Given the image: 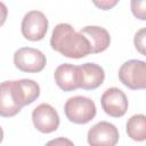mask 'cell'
I'll use <instances>...</instances> for the list:
<instances>
[{"instance_id": "6da1fadb", "label": "cell", "mask_w": 146, "mask_h": 146, "mask_svg": "<svg viewBox=\"0 0 146 146\" xmlns=\"http://www.w3.org/2000/svg\"><path fill=\"white\" fill-rule=\"evenodd\" d=\"M50 46L54 50L68 58H82L91 54L87 38L67 23H59L54 27Z\"/></svg>"}, {"instance_id": "7a4b0ae2", "label": "cell", "mask_w": 146, "mask_h": 146, "mask_svg": "<svg viewBox=\"0 0 146 146\" xmlns=\"http://www.w3.org/2000/svg\"><path fill=\"white\" fill-rule=\"evenodd\" d=\"M64 112L68 121L76 124H86L96 115L94 100L84 96H74L66 100Z\"/></svg>"}, {"instance_id": "3957f363", "label": "cell", "mask_w": 146, "mask_h": 146, "mask_svg": "<svg viewBox=\"0 0 146 146\" xmlns=\"http://www.w3.org/2000/svg\"><path fill=\"white\" fill-rule=\"evenodd\" d=\"M120 81L132 90L146 88V63L139 59L124 62L119 70Z\"/></svg>"}, {"instance_id": "277c9868", "label": "cell", "mask_w": 146, "mask_h": 146, "mask_svg": "<svg viewBox=\"0 0 146 146\" xmlns=\"http://www.w3.org/2000/svg\"><path fill=\"white\" fill-rule=\"evenodd\" d=\"M14 64L22 71L27 73H38L42 71L47 64L46 56L42 51L31 47H23L15 51Z\"/></svg>"}, {"instance_id": "5b68a950", "label": "cell", "mask_w": 146, "mask_h": 146, "mask_svg": "<svg viewBox=\"0 0 146 146\" xmlns=\"http://www.w3.org/2000/svg\"><path fill=\"white\" fill-rule=\"evenodd\" d=\"M48 24V18L42 11L31 10L26 13L22 19V34L30 41H40L46 36Z\"/></svg>"}, {"instance_id": "8992f818", "label": "cell", "mask_w": 146, "mask_h": 146, "mask_svg": "<svg viewBox=\"0 0 146 146\" xmlns=\"http://www.w3.org/2000/svg\"><path fill=\"white\" fill-rule=\"evenodd\" d=\"M119 137V130L113 123L100 121L89 129L87 140L89 146H115Z\"/></svg>"}, {"instance_id": "52a82bcc", "label": "cell", "mask_w": 146, "mask_h": 146, "mask_svg": "<svg viewBox=\"0 0 146 146\" xmlns=\"http://www.w3.org/2000/svg\"><path fill=\"white\" fill-rule=\"evenodd\" d=\"M32 121L36 130L42 133H50L59 127V115L57 111L49 104L42 103L32 112Z\"/></svg>"}, {"instance_id": "ba28073f", "label": "cell", "mask_w": 146, "mask_h": 146, "mask_svg": "<svg viewBox=\"0 0 146 146\" xmlns=\"http://www.w3.org/2000/svg\"><path fill=\"white\" fill-rule=\"evenodd\" d=\"M100 104L106 114L113 117H121L128 110V98L125 94L115 87L106 89L102 97Z\"/></svg>"}, {"instance_id": "9c48e42d", "label": "cell", "mask_w": 146, "mask_h": 146, "mask_svg": "<svg viewBox=\"0 0 146 146\" xmlns=\"http://www.w3.org/2000/svg\"><path fill=\"white\" fill-rule=\"evenodd\" d=\"M13 95L19 107L32 104L40 96L39 84L31 79L13 81Z\"/></svg>"}, {"instance_id": "30bf717a", "label": "cell", "mask_w": 146, "mask_h": 146, "mask_svg": "<svg viewBox=\"0 0 146 146\" xmlns=\"http://www.w3.org/2000/svg\"><path fill=\"white\" fill-rule=\"evenodd\" d=\"M105 80V72L102 66L95 63H84L79 66V86L84 90L98 88Z\"/></svg>"}, {"instance_id": "8fae6325", "label": "cell", "mask_w": 146, "mask_h": 146, "mask_svg": "<svg viewBox=\"0 0 146 146\" xmlns=\"http://www.w3.org/2000/svg\"><path fill=\"white\" fill-rule=\"evenodd\" d=\"M80 33L83 34L89 41L91 54H99L106 50L111 43V35L108 31L102 26L89 25L80 30Z\"/></svg>"}, {"instance_id": "7c38bea8", "label": "cell", "mask_w": 146, "mask_h": 146, "mask_svg": "<svg viewBox=\"0 0 146 146\" xmlns=\"http://www.w3.org/2000/svg\"><path fill=\"white\" fill-rule=\"evenodd\" d=\"M56 84L64 91H73L80 88L79 86V66L72 64L59 65L54 73Z\"/></svg>"}, {"instance_id": "4fadbf2b", "label": "cell", "mask_w": 146, "mask_h": 146, "mask_svg": "<svg viewBox=\"0 0 146 146\" xmlns=\"http://www.w3.org/2000/svg\"><path fill=\"white\" fill-rule=\"evenodd\" d=\"M22 107L17 105L13 95V81L0 83V116L11 117L21 112Z\"/></svg>"}, {"instance_id": "5bb4252c", "label": "cell", "mask_w": 146, "mask_h": 146, "mask_svg": "<svg viewBox=\"0 0 146 146\" xmlns=\"http://www.w3.org/2000/svg\"><path fill=\"white\" fill-rule=\"evenodd\" d=\"M128 136L136 141H144L146 139V116L144 114L132 115L125 124Z\"/></svg>"}, {"instance_id": "9a60e30c", "label": "cell", "mask_w": 146, "mask_h": 146, "mask_svg": "<svg viewBox=\"0 0 146 146\" xmlns=\"http://www.w3.org/2000/svg\"><path fill=\"white\" fill-rule=\"evenodd\" d=\"M145 33H146V30L145 29H140L136 33L135 39H133L135 47L141 55H145Z\"/></svg>"}, {"instance_id": "2e32d148", "label": "cell", "mask_w": 146, "mask_h": 146, "mask_svg": "<svg viewBox=\"0 0 146 146\" xmlns=\"http://www.w3.org/2000/svg\"><path fill=\"white\" fill-rule=\"evenodd\" d=\"M145 6L146 2L145 1H131V10L133 13V15L139 18V19H146L145 16Z\"/></svg>"}, {"instance_id": "e0dca14e", "label": "cell", "mask_w": 146, "mask_h": 146, "mask_svg": "<svg viewBox=\"0 0 146 146\" xmlns=\"http://www.w3.org/2000/svg\"><path fill=\"white\" fill-rule=\"evenodd\" d=\"M44 146H74V144H73L72 140H70L67 138L58 137V138L49 140Z\"/></svg>"}, {"instance_id": "ac0fdd59", "label": "cell", "mask_w": 146, "mask_h": 146, "mask_svg": "<svg viewBox=\"0 0 146 146\" xmlns=\"http://www.w3.org/2000/svg\"><path fill=\"white\" fill-rule=\"evenodd\" d=\"M117 3V1L116 0H114V1H100V2H95V5L97 6V7H99L100 9H103V10H107V9H110V8H112L113 6H115Z\"/></svg>"}, {"instance_id": "d6986e66", "label": "cell", "mask_w": 146, "mask_h": 146, "mask_svg": "<svg viewBox=\"0 0 146 146\" xmlns=\"http://www.w3.org/2000/svg\"><path fill=\"white\" fill-rule=\"evenodd\" d=\"M7 16H8V9H7V6L0 1V26L6 22L7 19Z\"/></svg>"}, {"instance_id": "ffe728a7", "label": "cell", "mask_w": 146, "mask_h": 146, "mask_svg": "<svg viewBox=\"0 0 146 146\" xmlns=\"http://www.w3.org/2000/svg\"><path fill=\"white\" fill-rule=\"evenodd\" d=\"M2 139H3V130H2V128L0 127V143L2 141Z\"/></svg>"}]
</instances>
